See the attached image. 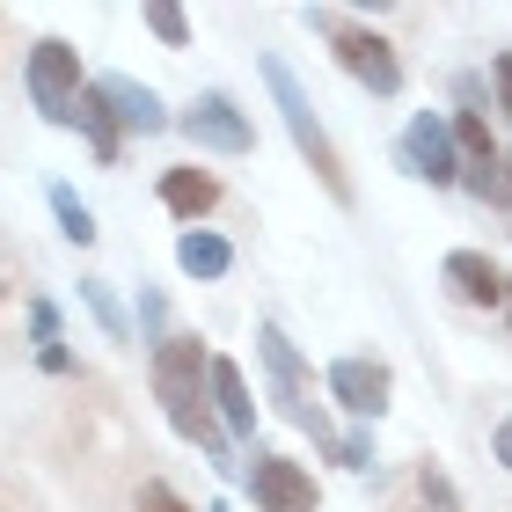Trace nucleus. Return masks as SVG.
Masks as SVG:
<instances>
[{
    "mask_svg": "<svg viewBox=\"0 0 512 512\" xmlns=\"http://www.w3.org/2000/svg\"><path fill=\"white\" fill-rule=\"evenodd\" d=\"M37 366H44V374H74V352H66V344H52V352H37Z\"/></svg>",
    "mask_w": 512,
    "mask_h": 512,
    "instance_id": "obj_27",
    "label": "nucleus"
},
{
    "mask_svg": "<svg viewBox=\"0 0 512 512\" xmlns=\"http://www.w3.org/2000/svg\"><path fill=\"white\" fill-rule=\"evenodd\" d=\"M461 191L483 198V205H512V154L498 161H476V169H461Z\"/></svg>",
    "mask_w": 512,
    "mask_h": 512,
    "instance_id": "obj_16",
    "label": "nucleus"
},
{
    "mask_svg": "<svg viewBox=\"0 0 512 512\" xmlns=\"http://www.w3.org/2000/svg\"><path fill=\"white\" fill-rule=\"evenodd\" d=\"M139 512H191V505H183L161 476H147V483H139Z\"/></svg>",
    "mask_w": 512,
    "mask_h": 512,
    "instance_id": "obj_24",
    "label": "nucleus"
},
{
    "mask_svg": "<svg viewBox=\"0 0 512 512\" xmlns=\"http://www.w3.org/2000/svg\"><path fill=\"white\" fill-rule=\"evenodd\" d=\"M139 322H147V330H154V344L169 337V330H161V322H169V308H161V293H139Z\"/></svg>",
    "mask_w": 512,
    "mask_h": 512,
    "instance_id": "obj_26",
    "label": "nucleus"
},
{
    "mask_svg": "<svg viewBox=\"0 0 512 512\" xmlns=\"http://www.w3.org/2000/svg\"><path fill=\"white\" fill-rule=\"evenodd\" d=\"M439 278H447V293L461 308H505V271L483 249H454L447 264H439Z\"/></svg>",
    "mask_w": 512,
    "mask_h": 512,
    "instance_id": "obj_11",
    "label": "nucleus"
},
{
    "mask_svg": "<svg viewBox=\"0 0 512 512\" xmlns=\"http://www.w3.org/2000/svg\"><path fill=\"white\" fill-rule=\"evenodd\" d=\"M22 81H30V103H37L52 125H74V103L88 96V81H81V52H74L66 37H37Z\"/></svg>",
    "mask_w": 512,
    "mask_h": 512,
    "instance_id": "obj_4",
    "label": "nucleus"
},
{
    "mask_svg": "<svg viewBox=\"0 0 512 512\" xmlns=\"http://www.w3.org/2000/svg\"><path fill=\"white\" fill-rule=\"evenodd\" d=\"M337 461H344L352 476H366V469H374V432H366V425H352V432L337 439Z\"/></svg>",
    "mask_w": 512,
    "mask_h": 512,
    "instance_id": "obj_22",
    "label": "nucleus"
},
{
    "mask_svg": "<svg viewBox=\"0 0 512 512\" xmlns=\"http://www.w3.org/2000/svg\"><path fill=\"white\" fill-rule=\"evenodd\" d=\"M417 512H461V491L439 461H417Z\"/></svg>",
    "mask_w": 512,
    "mask_h": 512,
    "instance_id": "obj_19",
    "label": "nucleus"
},
{
    "mask_svg": "<svg viewBox=\"0 0 512 512\" xmlns=\"http://www.w3.org/2000/svg\"><path fill=\"white\" fill-rule=\"evenodd\" d=\"M395 154H403V169L417 183H432V191H454L461 183V147H454V125L439 118V110H417L395 139Z\"/></svg>",
    "mask_w": 512,
    "mask_h": 512,
    "instance_id": "obj_6",
    "label": "nucleus"
},
{
    "mask_svg": "<svg viewBox=\"0 0 512 512\" xmlns=\"http://www.w3.org/2000/svg\"><path fill=\"white\" fill-rule=\"evenodd\" d=\"M491 447H498V469H512V417H498V432H491Z\"/></svg>",
    "mask_w": 512,
    "mask_h": 512,
    "instance_id": "obj_28",
    "label": "nucleus"
},
{
    "mask_svg": "<svg viewBox=\"0 0 512 512\" xmlns=\"http://www.w3.org/2000/svg\"><path fill=\"white\" fill-rule=\"evenodd\" d=\"M52 220H59V235L74 242V249H88L96 242V213H88V205L66 191V183H52Z\"/></svg>",
    "mask_w": 512,
    "mask_h": 512,
    "instance_id": "obj_18",
    "label": "nucleus"
},
{
    "mask_svg": "<svg viewBox=\"0 0 512 512\" xmlns=\"http://www.w3.org/2000/svg\"><path fill=\"white\" fill-rule=\"evenodd\" d=\"M183 139L191 147H205V154H256V125H249V110L227 96V88H205V96H191V110H183Z\"/></svg>",
    "mask_w": 512,
    "mask_h": 512,
    "instance_id": "obj_5",
    "label": "nucleus"
},
{
    "mask_svg": "<svg viewBox=\"0 0 512 512\" xmlns=\"http://www.w3.org/2000/svg\"><path fill=\"white\" fill-rule=\"evenodd\" d=\"M454 147H461V169H476V161H498V147H491V125H483V110H454Z\"/></svg>",
    "mask_w": 512,
    "mask_h": 512,
    "instance_id": "obj_17",
    "label": "nucleus"
},
{
    "mask_svg": "<svg viewBox=\"0 0 512 512\" xmlns=\"http://www.w3.org/2000/svg\"><path fill=\"white\" fill-rule=\"evenodd\" d=\"M330 52H337L344 74H352L359 88H374V96H395V88H403V59H395V44H388L381 30L337 22V30H330Z\"/></svg>",
    "mask_w": 512,
    "mask_h": 512,
    "instance_id": "obj_8",
    "label": "nucleus"
},
{
    "mask_svg": "<svg viewBox=\"0 0 512 512\" xmlns=\"http://www.w3.org/2000/svg\"><path fill=\"white\" fill-rule=\"evenodd\" d=\"M81 300H88V315H96L103 330H110V344H125V337H132V322H125V308H118V300H110V286H103V278H81Z\"/></svg>",
    "mask_w": 512,
    "mask_h": 512,
    "instance_id": "obj_20",
    "label": "nucleus"
},
{
    "mask_svg": "<svg viewBox=\"0 0 512 512\" xmlns=\"http://www.w3.org/2000/svg\"><path fill=\"white\" fill-rule=\"evenodd\" d=\"M242 483H249V498H256V512H315V505H322V491H315V476L300 469L293 454H256Z\"/></svg>",
    "mask_w": 512,
    "mask_h": 512,
    "instance_id": "obj_9",
    "label": "nucleus"
},
{
    "mask_svg": "<svg viewBox=\"0 0 512 512\" xmlns=\"http://www.w3.org/2000/svg\"><path fill=\"white\" fill-rule=\"evenodd\" d=\"M96 96L110 103V118H118V132H139V139H154V132H169L176 118L161 110V96L147 81H132V74H103L96 81Z\"/></svg>",
    "mask_w": 512,
    "mask_h": 512,
    "instance_id": "obj_10",
    "label": "nucleus"
},
{
    "mask_svg": "<svg viewBox=\"0 0 512 512\" xmlns=\"http://www.w3.org/2000/svg\"><path fill=\"white\" fill-rule=\"evenodd\" d=\"M74 125L88 132V147H96V161H103V169L125 154V132H118V118H110V103L96 96V81H88V96L74 103Z\"/></svg>",
    "mask_w": 512,
    "mask_h": 512,
    "instance_id": "obj_15",
    "label": "nucleus"
},
{
    "mask_svg": "<svg viewBox=\"0 0 512 512\" xmlns=\"http://www.w3.org/2000/svg\"><path fill=\"white\" fill-rule=\"evenodd\" d=\"M264 81H271V103H278V118H286V132H293V147H300V161L322 176V191H330L337 205H359V191H352V169H344V154H337V139L322 132V118H315V103H308V88L293 81V66L278 59V52H264Z\"/></svg>",
    "mask_w": 512,
    "mask_h": 512,
    "instance_id": "obj_2",
    "label": "nucleus"
},
{
    "mask_svg": "<svg viewBox=\"0 0 512 512\" xmlns=\"http://www.w3.org/2000/svg\"><path fill=\"white\" fill-rule=\"evenodd\" d=\"M256 359H264V374H271V403L286 410L300 432H315V447L337 461V432H330V417L315 403V374H308V359L293 352V337L278 330V322H256Z\"/></svg>",
    "mask_w": 512,
    "mask_h": 512,
    "instance_id": "obj_3",
    "label": "nucleus"
},
{
    "mask_svg": "<svg viewBox=\"0 0 512 512\" xmlns=\"http://www.w3.org/2000/svg\"><path fill=\"white\" fill-rule=\"evenodd\" d=\"M205 388H213V417H220V432L249 439V432H256V395H249V381H242V366H235V359H213Z\"/></svg>",
    "mask_w": 512,
    "mask_h": 512,
    "instance_id": "obj_13",
    "label": "nucleus"
},
{
    "mask_svg": "<svg viewBox=\"0 0 512 512\" xmlns=\"http://www.w3.org/2000/svg\"><path fill=\"white\" fill-rule=\"evenodd\" d=\"M491 81H498V110H505V125H512V52L491 59Z\"/></svg>",
    "mask_w": 512,
    "mask_h": 512,
    "instance_id": "obj_25",
    "label": "nucleus"
},
{
    "mask_svg": "<svg viewBox=\"0 0 512 512\" xmlns=\"http://www.w3.org/2000/svg\"><path fill=\"white\" fill-rule=\"evenodd\" d=\"M30 337H37V352H52V344H59V308H52V300H30Z\"/></svg>",
    "mask_w": 512,
    "mask_h": 512,
    "instance_id": "obj_23",
    "label": "nucleus"
},
{
    "mask_svg": "<svg viewBox=\"0 0 512 512\" xmlns=\"http://www.w3.org/2000/svg\"><path fill=\"white\" fill-rule=\"evenodd\" d=\"M205 374H213V352H205L191 330H169L154 344V395H161V410H169V425L191 439V447L213 454L220 476H242V461L227 454V432L213 417V388H205Z\"/></svg>",
    "mask_w": 512,
    "mask_h": 512,
    "instance_id": "obj_1",
    "label": "nucleus"
},
{
    "mask_svg": "<svg viewBox=\"0 0 512 512\" xmlns=\"http://www.w3.org/2000/svg\"><path fill=\"white\" fill-rule=\"evenodd\" d=\"M322 388H330V403H337L344 417L374 425V417L388 410V395H395V374H388V359L344 352V359H330V374H322Z\"/></svg>",
    "mask_w": 512,
    "mask_h": 512,
    "instance_id": "obj_7",
    "label": "nucleus"
},
{
    "mask_svg": "<svg viewBox=\"0 0 512 512\" xmlns=\"http://www.w3.org/2000/svg\"><path fill=\"white\" fill-rule=\"evenodd\" d=\"M147 30H154L161 44H176V52H183V44H191V15L169 8V0H154V8H147Z\"/></svg>",
    "mask_w": 512,
    "mask_h": 512,
    "instance_id": "obj_21",
    "label": "nucleus"
},
{
    "mask_svg": "<svg viewBox=\"0 0 512 512\" xmlns=\"http://www.w3.org/2000/svg\"><path fill=\"white\" fill-rule=\"evenodd\" d=\"M176 271L183 278H227L235 271V242L213 235V227H183L176 235Z\"/></svg>",
    "mask_w": 512,
    "mask_h": 512,
    "instance_id": "obj_14",
    "label": "nucleus"
},
{
    "mask_svg": "<svg viewBox=\"0 0 512 512\" xmlns=\"http://www.w3.org/2000/svg\"><path fill=\"white\" fill-rule=\"evenodd\" d=\"M161 205H169L183 227H198V220L220 205V176L198 169V161H191V169H161Z\"/></svg>",
    "mask_w": 512,
    "mask_h": 512,
    "instance_id": "obj_12",
    "label": "nucleus"
},
{
    "mask_svg": "<svg viewBox=\"0 0 512 512\" xmlns=\"http://www.w3.org/2000/svg\"><path fill=\"white\" fill-rule=\"evenodd\" d=\"M505 322H512V278H505Z\"/></svg>",
    "mask_w": 512,
    "mask_h": 512,
    "instance_id": "obj_29",
    "label": "nucleus"
}]
</instances>
